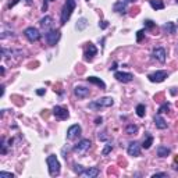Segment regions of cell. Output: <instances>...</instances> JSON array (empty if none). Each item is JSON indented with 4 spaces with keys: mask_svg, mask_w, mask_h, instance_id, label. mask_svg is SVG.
<instances>
[{
    "mask_svg": "<svg viewBox=\"0 0 178 178\" xmlns=\"http://www.w3.org/2000/svg\"><path fill=\"white\" fill-rule=\"evenodd\" d=\"M75 6H77L75 0H66V3H64V6H63V10H61V20H60L61 25H64V24L70 20L73 11L75 10Z\"/></svg>",
    "mask_w": 178,
    "mask_h": 178,
    "instance_id": "cell-1",
    "label": "cell"
},
{
    "mask_svg": "<svg viewBox=\"0 0 178 178\" xmlns=\"http://www.w3.org/2000/svg\"><path fill=\"white\" fill-rule=\"evenodd\" d=\"M113 105H114L113 97H100V99L95 100V102H91L88 107L92 109V110H100L102 107H111Z\"/></svg>",
    "mask_w": 178,
    "mask_h": 178,
    "instance_id": "cell-2",
    "label": "cell"
},
{
    "mask_svg": "<svg viewBox=\"0 0 178 178\" xmlns=\"http://www.w3.org/2000/svg\"><path fill=\"white\" fill-rule=\"evenodd\" d=\"M46 163H47V167H49V174H50V176L56 177V176L60 174V163H59L57 157H56L54 155L47 156Z\"/></svg>",
    "mask_w": 178,
    "mask_h": 178,
    "instance_id": "cell-3",
    "label": "cell"
},
{
    "mask_svg": "<svg viewBox=\"0 0 178 178\" xmlns=\"http://www.w3.org/2000/svg\"><path fill=\"white\" fill-rule=\"evenodd\" d=\"M91 145H92V142L89 141V139H82V141H79L78 143L74 146V152L78 153V155H85V153L91 149Z\"/></svg>",
    "mask_w": 178,
    "mask_h": 178,
    "instance_id": "cell-4",
    "label": "cell"
},
{
    "mask_svg": "<svg viewBox=\"0 0 178 178\" xmlns=\"http://www.w3.org/2000/svg\"><path fill=\"white\" fill-rule=\"evenodd\" d=\"M24 35H25V38L29 42H36V40L40 39V32L36 28H34V26H28L24 31Z\"/></svg>",
    "mask_w": 178,
    "mask_h": 178,
    "instance_id": "cell-5",
    "label": "cell"
},
{
    "mask_svg": "<svg viewBox=\"0 0 178 178\" xmlns=\"http://www.w3.org/2000/svg\"><path fill=\"white\" fill-rule=\"evenodd\" d=\"M60 31H57V29H50V31L46 32V35H44V38H46V42L50 44V46H54L56 43L59 42V39H60Z\"/></svg>",
    "mask_w": 178,
    "mask_h": 178,
    "instance_id": "cell-6",
    "label": "cell"
},
{
    "mask_svg": "<svg viewBox=\"0 0 178 178\" xmlns=\"http://www.w3.org/2000/svg\"><path fill=\"white\" fill-rule=\"evenodd\" d=\"M168 77V73L164 70H160V71H156V73H152L148 75L150 82H163L166 78Z\"/></svg>",
    "mask_w": 178,
    "mask_h": 178,
    "instance_id": "cell-7",
    "label": "cell"
},
{
    "mask_svg": "<svg viewBox=\"0 0 178 178\" xmlns=\"http://www.w3.org/2000/svg\"><path fill=\"white\" fill-rule=\"evenodd\" d=\"M53 114H54V117L57 118V120L63 121V120H67L68 118V110L66 107H63V106H54V109H53Z\"/></svg>",
    "mask_w": 178,
    "mask_h": 178,
    "instance_id": "cell-8",
    "label": "cell"
},
{
    "mask_svg": "<svg viewBox=\"0 0 178 178\" xmlns=\"http://www.w3.org/2000/svg\"><path fill=\"white\" fill-rule=\"evenodd\" d=\"M127 152H128L129 156H134V157L141 156V145L138 142H129L128 148H127Z\"/></svg>",
    "mask_w": 178,
    "mask_h": 178,
    "instance_id": "cell-9",
    "label": "cell"
},
{
    "mask_svg": "<svg viewBox=\"0 0 178 178\" xmlns=\"http://www.w3.org/2000/svg\"><path fill=\"white\" fill-rule=\"evenodd\" d=\"M79 134H81V125L74 124V125H71L70 128L67 129V139H68V141H74V139H75Z\"/></svg>",
    "mask_w": 178,
    "mask_h": 178,
    "instance_id": "cell-10",
    "label": "cell"
},
{
    "mask_svg": "<svg viewBox=\"0 0 178 178\" xmlns=\"http://www.w3.org/2000/svg\"><path fill=\"white\" fill-rule=\"evenodd\" d=\"M114 78L117 79V81L127 84V82H131L132 81L134 75H132L131 73H123V71H117V73H114Z\"/></svg>",
    "mask_w": 178,
    "mask_h": 178,
    "instance_id": "cell-11",
    "label": "cell"
},
{
    "mask_svg": "<svg viewBox=\"0 0 178 178\" xmlns=\"http://www.w3.org/2000/svg\"><path fill=\"white\" fill-rule=\"evenodd\" d=\"M153 59H156L159 63H164L166 61V50L163 49V47H156V49H153Z\"/></svg>",
    "mask_w": 178,
    "mask_h": 178,
    "instance_id": "cell-12",
    "label": "cell"
},
{
    "mask_svg": "<svg viewBox=\"0 0 178 178\" xmlns=\"http://www.w3.org/2000/svg\"><path fill=\"white\" fill-rule=\"evenodd\" d=\"M96 54H97L96 46H95V44H92V43H89V44H88V49L85 50V60H87V61L93 60V57H95Z\"/></svg>",
    "mask_w": 178,
    "mask_h": 178,
    "instance_id": "cell-13",
    "label": "cell"
},
{
    "mask_svg": "<svg viewBox=\"0 0 178 178\" xmlns=\"http://www.w3.org/2000/svg\"><path fill=\"white\" fill-rule=\"evenodd\" d=\"M74 93H75L77 97H79V99H84V97H88L89 96V89L85 88V87H75L74 88Z\"/></svg>",
    "mask_w": 178,
    "mask_h": 178,
    "instance_id": "cell-14",
    "label": "cell"
},
{
    "mask_svg": "<svg viewBox=\"0 0 178 178\" xmlns=\"http://www.w3.org/2000/svg\"><path fill=\"white\" fill-rule=\"evenodd\" d=\"M52 24H53V18L50 16H44L42 20L39 21V25L42 26V29H44V31H50V28H52Z\"/></svg>",
    "mask_w": 178,
    "mask_h": 178,
    "instance_id": "cell-15",
    "label": "cell"
},
{
    "mask_svg": "<svg viewBox=\"0 0 178 178\" xmlns=\"http://www.w3.org/2000/svg\"><path fill=\"white\" fill-rule=\"evenodd\" d=\"M153 121H155V125H156L159 129H166V128H167V123H166V120H164V118H163L160 114L155 115Z\"/></svg>",
    "mask_w": 178,
    "mask_h": 178,
    "instance_id": "cell-16",
    "label": "cell"
},
{
    "mask_svg": "<svg viewBox=\"0 0 178 178\" xmlns=\"http://www.w3.org/2000/svg\"><path fill=\"white\" fill-rule=\"evenodd\" d=\"M113 10H114L115 13H118V14H125L127 13V6H125V3H124L123 0H118V2L114 4Z\"/></svg>",
    "mask_w": 178,
    "mask_h": 178,
    "instance_id": "cell-17",
    "label": "cell"
},
{
    "mask_svg": "<svg viewBox=\"0 0 178 178\" xmlns=\"http://www.w3.org/2000/svg\"><path fill=\"white\" fill-rule=\"evenodd\" d=\"M99 168L97 167H91V168H87V170L82 173V176L84 177H87V178H95V177H97L99 176Z\"/></svg>",
    "mask_w": 178,
    "mask_h": 178,
    "instance_id": "cell-18",
    "label": "cell"
},
{
    "mask_svg": "<svg viewBox=\"0 0 178 178\" xmlns=\"http://www.w3.org/2000/svg\"><path fill=\"white\" fill-rule=\"evenodd\" d=\"M170 153H171L170 148L164 146V145H160V146H157V156H159V157H167Z\"/></svg>",
    "mask_w": 178,
    "mask_h": 178,
    "instance_id": "cell-19",
    "label": "cell"
},
{
    "mask_svg": "<svg viewBox=\"0 0 178 178\" xmlns=\"http://www.w3.org/2000/svg\"><path fill=\"white\" fill-rule=\"evenodd\" d=\"M87 79H88V82H91V84L96 85V87H99L102 89H106V84L100 78H97V77H89V78H87Z\"/></svg>",
    "mask_w": 178,
    "mask_h": 178,
    "instance_id": "cell-20",
    "label": "cell"
},
{
    "mask_svg": "<svg viewBox=\"0 0 178 178\" xmlns=\"http://www.w3.org/2000/svg\"><path fill=\"white\" fill-rule=\"evenodd\" d=\"M163 31H164L166 34H176L177 26L174 22H166L164 25H163Z\"/></svg>",
    "mask_w": 178,
    "mask_h": 178,
    "instance_id": "cell-21",
    "label": "cell"
},
{
    "mask_svg": "<svg viewBox=\"0 0 178 178\" xmlns=\"http://www.w3.org/2000/svg\"><path fill=\"white\" fill-rule=\"evenodd\" d=\"M21 50H13V49H6L3 47L2 49V56L3 57H10V56H16V54H21Z\"/></svg>",
    "mask_w": 178,
    "mask_h": 178,
    "instance_id": "cell-22",
    "label": "cell"
},
{
    "mask_svg": "<svg viewBox=\"0 0 178 178\" xmlns=\"http://www.w3.org/2000/svg\"><path fill=\"white\" fill-rule=\"evenodd\" d=\"M149 3L155 10H163V8H164V3H163V0H149Z\"/></svg>",
    "mask_w": 178,
    "mask_h": 178,
    "instance_id": "cell-23",
    "label": "cell"
},
{
    "mask_svg": "<svg viewBox=\"0 0 178 178\" xmlns=\"http://www.w3.org/2000/svg\"><path fill=\"white\" fill-rule=\"evenodd\" d=\"M87 26H88V20L87 18H81V20H78V21H77L75 28L78 29V31H84Z\"/></svg>",
    "mask_w": 178,
    "mask_h": 178,
    "instance_id": "cell-24",
    "label": "cell"
},
{
    "mask_svg": "<svg viewBox=\"0 0 178 178\" xmlns=\"http://www.w3.org/2000/svg\"><path fill=\"white\" fill-rule=\"evenodd\" d=\"M152 143H153V136L148 134V135H146V139H145L143 143H142V148H145V149H149V148L152 146Z\"/></svg>",
    "mask_w": 178,
    "mask_h": 178,
    "instance_id": "cell-25",
    "label": "cell"
},
{
    "mask_svg": "<svg viewBox=\"0 0 178 178\" xmlns=\"http://www.w3.org/2000/svg\"><path fill=\"white\" fill-rule=\"evenodd\" d=\"M125 132L128 134V135H134V134L138 132V127H136L135 124H128L125 128Z\"/></svg>",
    "mask_w": 178,
    "mask_h": 178,
    "instance_id": "cell-26",
    "label": "cell"
},
{
    "mask_svg": "<svg viewBox=\"0 0 178 178\" xmlns=\"http://www.w3.org/2000/svg\"><path fill=\"white\" fill-rule=\"evenodd\" d=\"M145 113H146L145 105H138L136 106V115H138V117H145Z\"/></svg>",
    "mask_w": 178,
    "mask_h": 178,
    "instance_id": "cell-27",
    "label": "cell"
},
{
    "mask_svg": "<svg viewBox=\"0 0 178 178\" xmlns=\"http://www.w3.org/2000/svg\"><path fill=\"white\" fill-rule=\"evenodd\" d=\"M111 150H113V145H111V143H106L105 149L102 150V155H103V156H107L109 153L111 152Z\"/></svg>",
    "mask_w": 178,
    "mask_h": 178,
    "instance_id": "cell-28",
    "label": "cell"
},
{
    "mask_svg": "<svg viewBox=\"0 0 178 178\" xmlns=\"http://www.w3.org/2000/svg\"><path fill=\"white\" fill-rule=\"evenodd\" d=\"M168 110H170V105H168V103H164V105H162L159 107V114H162V113H167Z\"/></svg>",
    "mask_w": 178,
    "mask_h": 178,
    "instance_id": "cell-29",
    "label": "cell"
},
{
    "mask_svg": "<svg viewBox=\"0 0 178 178\" xmlns=\"http://www.w3.org/2000/svg\"><path fill=\"white\" fill-rule=\"evenodd\" d=\"M74 171H75V173L78 174V176H82V173L85 171V168L82 167L81 164H75V166H74Z\"/></svg>",
    "mask_w": 178,
    "mask_h": 178,
    "instance_id": "cell-30",
    "label": "cell"
},
{
    "mask_svg": "<svg viewBox=\"0 0 178 178\" xmlns=\"http://www.w3.org/2000/svg\"><path fill=\"white\" fill-rule=\"evenodd\" d=\"M143 25H145V28L152 29L153 26H155V22H153L152 20H146V21H143Z\"/></svg>",
    "mask_w": 178,
    "mask_h": 178,
    "instance_id": "cell-31",
    "label": "cell"
},
{
    "mask_svg": "<svg viewBox=\"0 0 178 178\" xmlns=\"http://www.w3.org/2000/svg\"><path fill=\"white\" fill-rule=\"evenodd\" d=\"M0 178H14L13 173H6V171H2L0 173Z\"/></svg>",
    "mask_w": 178,
    "mask_h": 178,
    "instance_id": "cell-32",
    "label": "cell"
},
{
    "mask_svg": "<svg viewBox=\"0 0 178 178\" xmlns=\"http://www.w3.org/2000/svg\"><path fill=\"white\" fill-rule=\"evenodd\" d=\"M143 35H145L143 31H138V32H136V40H138V42H141V40L143 39Z\"/></svg>",
    "mask_w": 178,
    "mask_h": 178,
    "instance_id": "cell-33",
    "label": "cell"
},
{
    "mask_svg": "<svg viewBox=\"0 0 178 178\" xmlns=\"http://www.w3.org/2000/svg\"><path fill=\"white\" fill-rule=\"evenodd\" d=\"M7 153V145H6V142H4V139L2 141V155H6Z\"/></svg>",
    "mask_w": 178,
    "mask_h": 178,
    "instance_id": "cell-34",
    "label": "cell"
},
{
    "mask_svg": "<svg viewBox=\"0 0 178 178\" xmlns=\"http://www.w3.org/2000/svg\"><path fill=\"white\" fill-rule=\"evenodd\" d=\"M99 139H100V141H107V139H109V136L106 135V132H102V135H100V134H99Z\"/></svg>",
    "mask_w": 178,
    "mask_h": 178,
    "instance_id": "cell-35",
    "label": "cell"
},
{
    "mask_svg": "<svg viewBox=\"0 0 178 178\" xmlns=\"http://www.w3.org/2000/svg\"><path fill=\"white\" fill-rule=\"evenodd\" d=\"M159 177H167V174L166 173H156L152 176V178H159Z\"/></svg>",
    "mask_w": 178,
    "mask_h": 178,
    "instance_id": "cell-36",
    "label": "cell"
},
{
    "mask_svg": "<svg viewBox=\"0 0 178 178\" xmlns=\"http://www.w3.org/2000/svg\"><path fill=\"white\" fill-rule=\"evenodd\" d=\"M99 26H100L102 29H106V28L109 26V22H107V21H102V22L99 24Z\"/></svg>",
    "mask_w": 178,
    "mask_h": 178,
    "instance_id": "cell-37",
    "label": "cell"
},
{
    "mask_svg": "<svg viewBox=\"0 0 178 178\" xmlns=\"http://www.w3.org/2000/svg\"><path fill=\"white\" fill-rule=\"evenodd\" d=\"M18 2H20V0H13V2H11L10 4H8V7H10V8H11V7H14V6H16Z\"/></svg>",
    "mask_w": 178,
    "mask_h": 178,
    "instance_id": "cell-38",
    "label": "cell"
},
{
    "mask_svg": "<svg viewBox=\"0 0 178 178\" xmlns=\"http://www.w3.org/2000/svg\"><path fill=\"white\" fill-rule=\"evenodd\" d=\"M102 121H103L102 117H97L96 120H95V124H97V125H99V124H102Z\"/></svg>",
    "mask_w": 178,
    "mask_h": 178,
    "instance_id": "cell-39",
    "label": "cell"
},
{
    "mask_svg": "<svg viewBox=\"0 0 178 178\" xmlns=\"http://www.w3.org/2000/svg\"><path fill=\"white\" fill-rule=\"evenodd\" d=\"M36 93L39 95V96H42V95H44V89H38Z\"/></svg>",
    "mask_w": 178,
    "mask_h": 178,
    "instance_id": "cell-40",
    "label": "cell"
},
{
    "mask_svg": "<svg viewBox=\"0 0 178 178\" xmlns=\"http://www.w3.org/2000/svg\"><path fill=\"white\" fill-rule=\"evenodd\" d=\"M47 10V0H44V3H43V11H46Z\"/></svg>",
    "mask_w": 178,
    "mask_h": 178,
    "instance_id": "cell-41",
    "label": "cell"
},
{
    "mask_svg": "<svg viewBox=\"0 0 178 178\" xmlns=\"http://www.w3.org/2000/svg\"><path fill=\"white\" fill-rule=\"evenodd\" d=\"M117 68V64H113V67H110V71H114Z\"/></svg>",
    "mask_w": 178,
    "mask_h": 178,
    "instance_id": "cell-42",
    "label": "cell"
},
{
    "mask_svg": "<svg viewBox=\"0 0 178 178\" xmlns=\"http://www.w3.org/2000/svg\"><path fill=\"white\" fill-rule=\"evenodd\" d=\"M26 4H31V0H26Z\"/></svg>",
    "mask_w": 178,
    "mask_h": 178,
    "instance_id": "cell-43",
    "label": "cell"
},
{
    "mask_svg": "<svg viewBox=\"0 0 178 178\" xmlns=\"http://www.w3.org/2000/svg\"><path fill=\"white\" fill-rule=\"evenodd\" d=\"M127 2H135V0H127Z\"/></svg>",
    "mask_w": 178,
    "mask_h": 178,
    "instance_id": "cell-44",
    "label": "cell"
},
{
    "mask_svg": "<svg viewBox=\"0 0 178 178\" xmlns=\"http://www.w3.org/2000/svg\"><path fill=\"white\" fill-rule=\"evenodd\" d=\"M49 2H53V0H49Z\"/></svg>",
    "mask_w": 178,
    "mask_h": 178,
    "instance_id": "cell-45",
    "label": "cell"
},
{
    "mask_svg": "<svg viewBox=\"0 0 178 178\" xmlns=\"http://www.w3.org/2000/svg\"><path fill=\"white\" fill-rule=\"evenodd\" d=\"M176 2H177V3H178V0H176Z\"/></svg>",
    "mask_w": 178,
    "mask_h": 178,
    "instance_id": "cell-46",
    "label": "cell"
},
{
    "mask_svg": "<svg viewBox=\"0 0 178 178\" xmlns=\"http://www.w3.org/2000/svg\"><path fill=\"white\" fill-rule=\"evenodd\" d=\"M88 2H89V0H88Z\"/></svg>",
    "mask_w": 178,
    "mask_h": 178,
    "instance_id": "cell-47",
    "label": "cell"
}]
</instances>
